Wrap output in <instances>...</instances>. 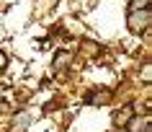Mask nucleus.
Masks as SVG:
<instances>
[{
  "label": "nucleus",
  "mask_w": 152,
  "mask_h": 132,
  "mask_svg": "<svg viewBox=\"0 0 152 132\" xmlns=\"http://www.w3.org/2000/svg\"><path fill=\"white\" fill-rule=\"evenodd\" d=\"M152 24V13L150 8H134V10H129V16H126V26H129V31L132 34H142L147 31Z\"/></svg>",
  "instance_id": "1"
},
{
  "label": "nucleus",
  "mask_w": 152,
  "mask_h": 132,
  "mask_svg": "<svg viewBox=\"0 0 152 132\" xmlns=\"http://www.w3.org/2000/svg\"><path fill=\"white\" fill-rule=\"evenodd\" d=\"M28 124H31L28 111H21V114H16V119H13V132H26Z\"/></svg>",
  "instance_id": "5"
},
{
  "label": "nucleus",
  "mask_w": 152,
  "mask_h": 132,
  "mask_svg": "<svg viewBox=\"0 0 152 132\" xmlns=\"http://www.w3.org/2000/svg\"><path fill=\"white\" fill-rule=\"evenodd\" d=\"M108 101H111V91H93V93H88V96H85V104H88V106H106V104H108Z\"/></svg>",
  "instance_id": "3"
},
{
  "label": "nucleus",
  "mask_w": 152,
  "mask_h": 132,
  "mask_svg": "<svg viewBox=\"0 0 152 132\" xmlns=\"http://www.w3.org/2000/svg\"><path fill=\"white\" fill-rule=\"evenodd\" d=\"M132 114H134V106H132V104H126L121 111H116V114H113V124H116V127H124V124L129 122V117H132Z\"/></svg>",
  "instance_id": "4"
},
{
  "label": "nucleus",
  "mask_w": 152,
  "mask_h": 132,
  "mask_svg": "<svg viewBox=\"0 0 152 132\" xmlns=\"http://www.w3.org/2000/svg\"><path fill=\"white\" fill-rule=\"evenodd\" d=\"M134 8H150V0H132L129 10H134Z\"/></svg>",
  "instance_id": "8"
},
{
  "label": "nucleus",
  "mask_w": 152,
  "mask_h": 132,
  "mask_svg": "<svg viewBox=\"0 0 152 132\" xmlns=\"http://www.w3.org/2000/svg\"><path fill=\"white\" fill-rule=\"evenodd\" d=\"M70 62H72L70 55H67V52H59V55L54 57V70H64V67L70 65Z\"/></svg>",
  "instance_id": "6"
},
{
  "label": "nucleus",
  "mask_w": 152,
  "mask_h": 132,
  "mask_svg": "<svg viewBox=\"0 0 152 132\" xmlns=\"http://www.w3.org/2000/svg\"><path fill=\"white\" fill-rule=\"evenodd\" d=\"M139 80H142V83H150V80H152V62H144V65H142Z\"/></svg>",
  "instance_id": "7"
},
{
  "label": "nucleus",
  "mask_w": 152,
  "mask_h": 132,
  "mask_svg": "<svg viewBox=\"0 0 152 132\" xmlns=\"http://www.w3.org/2000/svg\"><path fill=\"white\" fill-rule=\"evenodd\" d=\"M129 132H150V117H139V114H132L129 122L124 124Z\"/></svg>",
  "instance_id": "2"
},
{
  "label": "nucleus",
  "mask_w": 152,
  "mask_h": 132,
  "mask_svg": "<svg viewBox=\"0 0 152 132\" xmlns=\"http://www.w3.org/2000/svg\"><path fill=\"white\" fill-rule=\"evenodd\" d=\"M8 67V57H5V52H0V70H5Z\"/></svg>",
  "instance_id": "9"
}]
</instances>
